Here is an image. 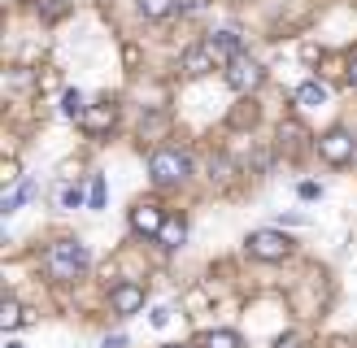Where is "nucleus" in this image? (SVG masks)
I'll use <instances>...</instances> for the list:
<instances>
[{"label":"nucleus","instance_id":"obj_1","mask_svg":"<svg viewBox=\"0 0 357 348\" xmlns=\"http://www.w3.org/2000/svg\"><path fill=\"white\" fill-rule=\"evenodd\" d=\"M44 266H48L52 278H61V283H75V278L87 270V248H83L79 239H57V244H48Z\"/></svg>","mask_w":357,"mask_h":348},{"label":"nucleus","instance_id":"obj_2","mask_svg":"<svg viewBox=\"0 0 357 348\" xmlns=\"http://www.w3.org/2000/svg\"><path fill=\"white\" fill-rule=\"evenodd\" d=\"M149 174H153V183H162V187H174V183H183L188 174H192V161L183 152H174V148H162V152H153V161H149Z\"/></svg>","mask_w":357,"mask_h":348},{"label":"nucleus","instance_id":"obj_3","mask_svg":"<svg viewBox=\"0 0 357 348\" xmlns=\"http://www.w3.org/2000/svg\"><path fill=\"white\" fill-rule=\"evenodd\" d=\"M248 253L257 261H283V257H292V239L279 231H253L248 235Z\"/></svg>","mask_w":357,"mask_h":348},{"label":"nucleus","instance_id":"obj_4","mask_svg":"<svg viewBox=\"0 0 357 348\" xmlns=\"http://www.w3.org/2000/svg\"><path fill=\"white\" fill-rule=\"evenodd\" d=\"M222 70H227V83L236 87V92H253V87L261 83V65L253 57H236V61L222 65Z\"/></svg>","mask_w":357,"mask_h":348},{"label":"nucleus","instance_id":"obj_5","mask_svg":"<svg viewBox=\"0 0 357 348\" xmlns=\"http://www.w3.org/2000/svg\"><path fill=\"white\" fill-rule=\"evenodd\" d=\"M318 152H323V161L344 166V161H353V135L349 131H327L318 139Z\"/></svg>","mask_w":357,"mask_h":348},{"label":"nucleus","instance_id":"obj_6","mask_svg":"<svg viewBox=\"0 0 357 348\" xmlns=\"http://www.w3.org/2000/svg\"><path fill=\"white\" fill-rule=\"evenodd\" d=\"M109 305H114V313H122V318H127V313H139L144 309V287L139 283H118L109 292Z\"/></svg>","mask_w":357,"mask_h":348},{"label":"nucleus","instance_id":"obj_7","mask_svg":"<svg viewBox=\"0 0 357 348\" xmlns=\"http://www.w3.org/2000/svg\"><path fill=\"white\" fill-rule=\"evenodd\" d=\"M170 214H162L157 205H135V214H131V226L139 235H162V226H166Z\"/></svg>","mask_w":357,"mask_h":348},{"label":"nucleus","instance_id":"obj_8","mask_svg":"<svg viewBox=\"0 0 357 348\" xmlns=\"http://www.w3.org/2000/svg\"><path fill=\"white\" fill-rule=\"evenodd\" d=\"M205 44L213 48V57H218L222 65H231V61L240 57V35H236V31H213Z\"/></svg>","mask_w":357,"mask_h":348},{"label":"nucleus","instance_id":"obj_9","mask_svg":"<svg viewBox=\"0 0 357 348\" xmlns=\"http://www.w3.org/2000/svg\"><path fill=\"white\" fill-rule=\"evenodd\" d=\"M178 9H183V0H139V13L153 17V22H166V17H174Z\"/></svg>","mask_w":357,"mask_h":348},{"label":"nucleus","instance_id":"obj_10","mask_svg":"<svg viewBox=\"0 0 357 348\" xmlns=\"http://www.w3.org/2000/svg\"><path fill=\"white\" fill-rule=\"evenodd\" d=\"M209 65H218V57H213V48H209V44H201V48H192L188 57H183V70H188V74H205Z\"/></svg>","mask_w":357,"mask_h":348},{"label":"nucleus","instance_id":"obj_11","mask_svg":"<svg viewBox=\"0 0 357 348\" xmlns=\"http://www.w3.org/2000/svg\"><path fill=\"white\" fill-rule=\"evenodd\" d=\"M157 239H162L166 248H178V244L188 239V222H183V214H170V218H166V226H162V235H157Z\"/></svg>","mask_w":357,"mask_h":348},{"label":"nucleus","instance_id":"obj_12","mask_svg":"<svg viewBox=\"0 0 357 348\" xmlns=\"http://www.w3.org/2000/svg\"><path fill=\"white\" fill-rule=\"evenodd\" d=\"M296 104H305V109H323V104H327V87L323 83H301L296 87Z\"/></svg>","mask_w":357,"mask_h":348},{"label":"nucleus","instance_id":"obj_13","mask_svg":"<svg viewBox=\"0 0 357 348\" xmlns=\"http://www.w3.org/2000/svg\"><path fill=\"white\" fill-rule=\"evenodd\" d=\"M205 348H240V335L236 331H209V335H201Z\"/></svg>","mask_w":357,"mask_h":348},{"label":"nucleus","instance_id":"obj_14","mask_svg":"<svg viewBox=\"0 0 357 348\" xmlns=\"http://www.w3.org/2000/svg\"><path fill=\"white\" fill-rule=\"evenodd\" d=\"M26 196H31V183H22V187H17V183H9V187H5V214H13V209L22 205Z\"/></svg>","mask_w":357,"mask_h":348},{"label":"nucleus","instance_id":"obj_15","mask_svg":"<svg viewBox=\"0 0 357 348\" xmlns=\"http://www.w3.org/2000/svg\"><path fill=\"white\" fill-rule=\"evenodd\" d=\"M87 127H92V131H109L114 127V109H109V104L92 109V113H87Z\"/></svg>","mask_w":357,"mask_h":348},{"label":"nucleus","instance_id":"obj_16","mask_svg":"<svg viewBox=\"0 0 357 348\" xmlns=\"http://www.w3.org/2000/svg\"><path fill=\"white\" fill-rule=\"evenodd\" d=\"M17 318H22V305H17L13 296H5V309H0V326L13 331V326H17Z\"/></svg>","mask_w":357,"mask_h":348},{"label":"nucleus","instance_id":"obj_17","mask_svg":"<svg viewBox=\"0 0 357 348\" xmlns=\"http://www.w3.org/2000/svg\"><path fill=\"white\" fill-rule=\"evenodd\" d=\"M87 205H92V209H105V179H100V174H96L92 191H87Z\"/></svg>","mask_w":357,"mask_h":348},{"label":"nucleus","instance_id":"obj_18","mask_svg":"<svg viewBox=\"0 0 357 348\" xmlns=\"http://www.w3.org/2000/svg\"><path fill=\"white\" fill-rule=\"evenodd\" d=\"M275 348H305V344H301L296 331H288V335H279V344H275Z\"/></svg>","mask_w":357,"mask_h":348},{"label":"nucleus","instance_id":"obj_19","mask_svg":"<svg viewBox=\"0 0 357 348\" xmlns=\"http://www.w3.org/2000/svg\"><path fill=\"white\" fill-rule=\"evenodd\" d=\"M61 109H66L70 118H75V113H79V92H66V100H61Z\"/></svg>","mask_w":357,"mask_h":348},{"label":"nucleus","instance_id":"obj_20","mask_svg":"<svg viewBox=\"0 0 357 348\" xmlns=\"http://www.w3.org/2000/svg\"><path fill=\"white\" fill-rule=\"evenodd\" d=\"M61 200H66V205H79L83 196H79V187H66V191H61Z\"/></svg>","mask_w":357,"mask_h":348},{"label":"nucleus","instance_id":"obj_21","mask_svg":"<svg viewBox=\"0 0 357 348\" xmlns=\"http://www.w3.org/2000/svg\"><path fill=\"white\" fill-rule=\"evenodd\" d=\"M105 348H131V344H127V335H109V340H105Z\"/></svg>","mask_w":357,"mask_h":348},{"label":"nucleus","instance_id":"obj_22","mask_svg":"<svg viewBox=\"0 0 357 348\" xmlns=\"http://www.w3.org/2000/svg\"><path fill=\"white\" fill-rule=\"evenodd\" d=\"M349 83L357 87V52H353V61H349Z\"/></svg>","mask_w":357,"mask_h":348},{"label":"nucleus","instance_id":"obj_23","mask_svg":"<svg viewBox=\"0 0 357 348\" xmlns=\"http://www.w3.org/2000/svg\"><path fill=\"white\" fill-rule=\"evenodd\" d=\"M5 348H22V344H17V340H9V344H5Z\"/></svg>","mask_w":357,"mask_h":348},{"label":"nucleus","instance_id":"obj_24","mask_svg":"<svg viewBox=\"0 0 357 348\" xmlns=\"http://www.w3.org/2000/svg\"><path fill=\"white\" fill-rule=\"evenodd\" d=\"M166 348H188V344H166Z\"/></svg>","mask_w":357,"mask_h":348}]
</instances>
